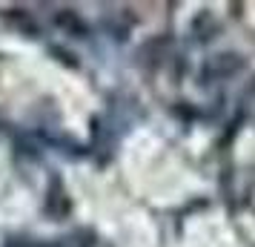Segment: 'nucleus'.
Returning <instances> with one entry per match:
<instances>
[{
    "label": "nucleus",
    "mask_w": 255,
    "mask_h": 247,
    "mask_svg": "<svg viewBox=\"0 0 255 247\" xmlns=\"http://www.w3.org/2000/svg\"><path fill=\"white\" fill-rule=\"evenodd\" d=\"M241 66V58L238 55H215V58L207 60V66L201 69V78L207 75V78H227L232 72H238Z\"/></svg>",
    "instance_id": "obj_1"
}]
</instances>
